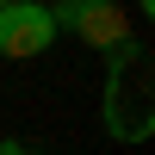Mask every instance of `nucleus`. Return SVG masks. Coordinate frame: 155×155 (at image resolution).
<instances>
[{"label": "nucleus", "instance_id": "7ed1b4c3", "mask_svg": "<svg viewBox=\"0 0 155 155\" xmlns=\"http://www.w3.org/2000/svg\"><path fill=\"white\" fill-rule=\"evenodd\" d=\"M0 155H31V149H25L19 137H12V143H0Z\"/></svg>", "mask_w": 155, "mask_h": 155}, {"label": "nucleus", "instance_id": "f257e3e1", "mask_svg": "<svg viewBox=\"0 0 155 155\" xmlns=\"http://www.w3.org/2000/svg\"><path fill=\"white\" fill-rule=\"evenodd\" d=\"M50 19H56V31L68 25L81 44L99 50V56H112L118 44H130V25H124L118 0H56V6H50Z\"/></svg>", "mask_w": 155, "mask_h": 155}, {"label": "nucleus", "instance_id": "f03ea898", "mask_svg": "<svg viewBox=\"0 0 155 155\" xmlns=\"http://www.w3.org/2000/svg\"><path fill=\"white\" fill-rule=\"evenodd\" d=\"M56 44V19L44 0H6L0 6V56L6 62H31Z\"/></svg>", "mask_w": 155, "mask_h": 155}, {"label": "nucleus", "instance_id": "20e7f679", "mask_svg": "<svg viewBox=\"0 0 155 155\" xmlns=\"http://www.w3.org/2000/svg\"><path fill=\"white\" fill-rule=\"evenodd\" d=\"M137 6H143V12H155V0H137Z\"/></svg>", "mask_w": 155, "mask_h": 155}]
</instances>
